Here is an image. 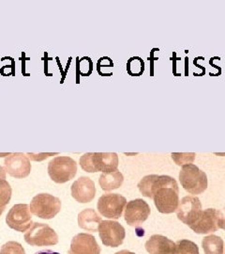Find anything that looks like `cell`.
I'll use <instances>...</instances> for the list:
<instances>
[{
    "label": "cell",
    "instance_id": "cell-1",
    "mask_svg": "<svg viewBox=\"0 0 225 254\" xmlns=\"http://www.w3.org/2000/svg\"><path fill=\"white\" fill-rule=\"evenodd\" d=\"M137 187L144 197L153 199L160 213L172 214L179 207L180 189L178 182L171 176L147 175L138 183Z\"/></svg>",
    "mask_w": 225,
    "mask_h": 254
},
{
    "label": "cell",
    "instance_id": "cell-2",
    "mask_svg": "<svg viewBox=\"0 0 225 254\" xmlns=\"http://www.w3.org/2000/svg\"><path fill=\"white\" fill-rule=\"evenodd\" d=\"M180 181L183 189L194 196L202 194L207 189V174L194 164L182 166Z\"/></svg>",
    "mask_w": 225,
    "mask_h": 254
},
{
    "label": "cell",
    "instance_id": "cell-3",
    "mask_svg": "<svg viewBox=\"0 0 225 254\" xmlns=\"http://www.w3.org/2000/svg\"><path fill=\"white\" fill-rule=\"evenodd\" d=\"M77 173V163L70 156H56L48 164V174L56 184L72 180Z\"/></svg>",
    "mask_w": 225,
    "mask_h": 254
},
{
    "label": "cell",
    "instance_id": "cell-4",
    "mask_svg": "<svg viewBox=\"0 0 225 254\" xmlns=\"http://www.w3.org/2000/svg\"><path fill=\"white\" fill-rule=\"evenodd\" d=\"M30 212L36 217L43 219L54 218L61 210V201L48 193L36 195L30 202Z\"/></svg>",
    "mask_w": 225,
    "mask_h": 254
},
{
    "label": "cell",
    "instance_id": "cell-5",
    "mask_svg": "<svg viewBox=\"0 0 225 254\" xmlns=\"http://www.w3.org/2000/svg\"><path fill=\"white\" fill-rule=\"evenodd\" d=\"M58 236L48 224L34 222L25 234V241L32 247L56 245Z\"/></svg>",
    "mask_w": 225,
    "mask_h": 254
},
{
    "label": "cell",
    "instance_id": "cell-6",
    "mask_svg": "<svg viewBox=\"0 0 225 254\" xmlns=\"http://www.w3.org/2000/svg\"><path fill=\"white\" fill-rule=\"evenodd\" d=\"M127 205L125 197L117 193L103 194L97 203V208L102 217L112 219L121 218Z\"/></svg>",
    "mask_w": 225,
    "mask_h": 254
},
{
    "label": "cell",
    "instance_id": "cell-7",
    "mask_svg": "<svg viewBox=\"0 0 225 254\" xmlns=\"http://www.w3.org/2000/svg\"><path fill=\"white\" fill-rule=\"evenodd\" d=\"M98 232L102 244L111 248H117L122 245L126 236L124 227L114 220H102Z\"/></svg>",
    "mask_w": 225,
    "mask_h": 254
},
{
    "label": "cell",
    "instance_id": "cell-8",
    "mask_svg": "<svg viewBox=\"0 0 225 254\" xmlns=\"http://www.w3.org/2000/svg\"><path fill=\"white\" fill-rule=\"evenodd\" d=\"M189 228L198 235H207L222 229V211L208 208L202 211L198 219Z\"/></svg>",
    "mask_w": 225,
    "mask_h": 254
},
{
    "label": "cell",
    "instance_id": "cell-9",
    "mask_svg": "<svg viewBox=\"0 0 225 254\" xmlns=\"http://www.w3.org/2000/svg\"><path fill=\"white\" fill-rule=\"evenodd\" d=\"M6 223L10 229L17 232H27L32 226V215L30 212L29 205L19 203L13 205L9 209V213L6 217Z\"/></svg>",
    "mask_w": 225,
    "mask_h": 254
},
{
    "label": "cell",
    "instance_id": "cell-10",
    "mask_svg": "<svg viewBox=\"0 0 225 254\" xmlns=\"http://www.w3.org/2000/svg\"><path fill=\"white\" fill-rule=\"evenodd\" d=\"M202 203L196 196H186L180 200L177 209V217L184 224L191 226L202 213Z\"/></svg>",
    "mask_w": 225,
    "mask_h": 254
},
{
    "label": "cell",
    "instance_id": "cell-11",
    "mask_svg": "<svg viewBox=\"0 0 225 254\" xmlns=\"http://www.w3.org/2000/svg\"><path fill=\"white\" fill-rule=\"evenodd\" d=\"M4 169L11 177L16 179L26 178L31 172V164L27 154L23 153L10 154L6 157Z\"/></svg>",
    "mask_w": 225,
    "mask_h": 254
},
{
    "label": "cell",
    "instance_id": "cell-12",
    "mask_svg": "<svg viewBox=\"0 0 225 254\" xmlns=\"http://www.w3.org/2000/svg\"><path fill=\"white\" fill-rule=\"evenodd\" d=\"M151 209L148 203L142 199L131 200L127 203L125 209V220L130 226H137L148 218Z\"/></svg>",
    "mask_w": 225,
    "mask_h": 254
},
{
    "label": "cell",
    "instance_id": "cell-13",
    "mask_svg": "<svg viewBox=\"0 0 225 254\" xmlns=\"http://www.w3.org/2000/svg\"><path fill=\"white\" fill-rule=\"evenodd\" d=\"M100 247L94 236L82 233L73 236L69 254H100Z\"/></svg>",
    "mask_w": 225,
    "mask_h": 254
},
{
    "label": "cell",
    "instance_id": "cell-14",
    "mask_svg": "<svg viewBox=\"0 0 225 254\" xmlns=\"http://www.w3.org/2000/svg\"><path fill=\"white\" fill-rule=\"evenodd\" d=\"M72 198L80 203H88L95 198V183L90 177L83 176L73 182L71 188Z\"/></svg>",
    "mask_w": 225,
    "mask_h": 254
},
{
    "label": "cell",
    "instance_id": "cell-15",
    "mask_svg": "<svg viewBox=\"0 0 225 254\" xmlns=\"http://www.w3.org/2000/svg\"><path fill=\"white\" fill-rule=\"evenodd\" d=\"M145 250L149 254H179L177 244L161 235L150 236L145 243Z\"/></svg>",
    "mask_w": 225,
    "mask_h": 254
},
{
    "label": "cell",
    "instance_id": "cell-16",
    "mask_svg": "<svg viewBox=\"0 0 225 254\" xmlns=\"http://www.w3.org/2000/svg\"><path fill=\"white\" fill-rule=\"evenodd\" d=\"M118 156L116 153H93L92 166L95 173H112L117 171Z\"/></svg>",
    "mask_w": 225,
    "mask_h": 254
},
{
    "label": "cell",
    "instance_id": "cell-17",
    "mask_svg": "<svg viewBox=\"0 0 225 254\" xmlns=\"http://www.w3.org/2000/svg\"><path fill=\"white\" fill-rule=\"evenodd\" d=\"M101 221H102L101 218L94 209H85L78 215L79 227L88 232H92V233L98 232L99 224Z\"/></svg>",
    "mask_w": 225,
    "mask_h": 254
},
{
    "label": "cell",
    "instance_id": "cell-18",
    "mask_svg": "<svg viewBox=\"0 0 225 254\" xmlns=\"http://www.w3.org/2000/svg\"><path fill=\"white\" fill-rule=\"evenodd\" d=\"M124 181V176L118 170L112 173H102L100 174L99 184L101 190L104 191L115 190L119 189Z\"/></svg>",
    "mask_w": 225,
    "mask_h": 254
},
{
    "label": "cell",
    "instance_id": "cell-19",
    "mask_svg": "<svg viewBox=\"0 0 225 254\" xmlns=\"http://www.w3.org/2000/svg\"><path fill=\"white\" fill-rule=\"evenodd\" d=\"M202 247L205 254H225L224 240L215 235L206 236L202 241Z\"/></svg>",
    "mask_w": 225,
    "mask_h": 254
},
{
    "label": "cell",
    "instance_id": "cell-20",
    "mask_svg": "<svg viewBox=\"0 0 225 254\" xmlns=\"http://www.w3.org/2000/svg\"><path fill=\"white\" fill-rule=\"evenodd\" d=\"M127 71L132 76H140L144 71V63L139 57H133L127 63Z\"/></svg>",
    "mask_w": 225,
    "mask_h": 254
},
{
    "label": "cell",
    "instance_id": "cell-21",
    "mask_svg": "<svg viewBox=\"0 0 225 254\" xmlns=\"http://www.w3.org/2000/svg\"><path fill=\"white\" fill-rule=\"evenodd\" d=\"M12 190L8 181L0 180V209H6L11 199Z\"/></svg>",
    "mask_w": 225,
    "mask_h": 254
},
{
    "label": "cell",
    "instance_id": "cell-22",
    "mask_svg": "<svg viewBox=\"0 0 225 254\" xmlns=\"http://www.w3.org/2000/svg\"><path fill=\"white\" fill-rule=\"evenodd\" d=\"M176 244L178 247L179 254H199L198 246L192 241L182 239L178 241Z\"/></svg>",
    "mask_w": 225,
    "mask_h": 254
},
{
    "label": "cell",
    "instance_id": "cell-23",
    "mask_svg": "<svg viewBox=\"0 0 225 254\" xmlns=\"http://www.w3.org/2000/svg\"><path fill=\"white\" fill-rule=\"evenodd\" d=\"M0 254H26L24 247L16 241H9L1 247Z\"/></svg>",
    "mask_w": 225,
    "mask_h": 254
},
{
    "label": "cell",
    "instance_id": "cell-24",
    "mask_svg": "<svg viewBox=\"0 0 225 254\" xmlns=\"http://www.w3.org/2000/svg\"><path fill=\"white\" fill-rule=\"evenodd\" d=\"M196 154L194 153H173L172 158L179 166H184L186 164H191L195 159Z\"/></svg>",
    "mask_w": 225,
    "mask_h": 254
},
{
    "label": "cell",
    "instance_id": "cell-25",
    "mask_svg": "<svg viewBox=\"0 0 225 254\" xmlns=\"http://www.w3.org/2000/svg\"><path fill=\"white\" fill-rule=\"evenodd\" d=\"M92 154L93 153H87V154H83L80 157L79 164L81 166L82 170H84L87 173H95V171L92 166Z\"/></svg>",
    "mask_w": 225,
    "mask_h": 254
},
{
    "label": "cell",
    "instance_id": "cell-26",
    "mask_svg": "<svg viewBox=\"0 0 225 254\" xmlns=\"http://www.w3.org/2000/svg\"><path fill=\"white\" fill-rule=\"evenodd\" d=\"M78 69L82 75H90L92 73V62L89 58H84L79 62Z\"/></svg>",
    "mask_w": 225,
    "mask_h": 254
},
{
    "label": "cell",
    "instance_id": "cell-27",
    "mask_svg": "<svg viewBox=\"0 0 225 254\" xmlns=\"http://www.w3.org/2000/svg\"><path fill=\"white\" fill-rule=\"evenodd\" d=\"M97 66H98V67H97V70H98V72L99 73L101 67H113L114 64H113V62L111 61V59H109L107 57H103V58H101L99 62H98Z\"/></svg>",
    "mask_w": 225,
    "mask_h": 254
},
{
    "label": "cell",
    "instance_id": "cell-28",
    "mask_svg": "<svg viewBox=\"0 0 225 254\" xmlns=\"http://www.w3.org/2000/svg\"><path fill=\"white\" fill-rule=\"evenodd\" d=\"M0 180H6V171L0 166Z\"/></svg>",
    "mask_w": 225,
    "mask_h": 254
},
{
    "label": "cell",
    "instance_id": "cell-29",
    "mask_svg": "<svg viewBox=\"0 0 225 254\" xmlns=\"http://www.w3.org/2000/svg\"><path fill=\"white\" fill-rule=\"evenodd\" d=\"M221 211H222V229L225 230V208Z\"/></svg>",
    "mask_w": 225,
    "mask_h": 254
},
{
    "label": "cell",
    "instance_id": "cell-30",
    "mask_svg": "<svg viewBox=\"0 0 225 254\" xmlns=\"http://www.w3.org/2000/svg\"><path fill=\"white\" fill-rule=\"evenodd\" d=\"M35 254H60L58 253H54L53 251H50V250H45V251H41V252H38Z\"/></svg>",
    "mask_w": 225,
    "mask_h": 254
},
{
    "label": "cell",
    "instance_id": "cell-31",
    "mask_svg": "<svg viewBox=\"0 0 225 254\" xmlns=\"http://www.w3.org/2000/svg\"><path fill=\"white\" fill-rule=\"evenodd\" d=\"M135 254V253H132V252H129V251H126V250H123V251H120V252H118L117 254Z\"/></svg>",
    "mask_w": 225,
    "mask_h": 254
}]
</instances>
